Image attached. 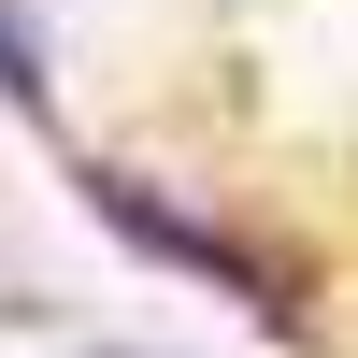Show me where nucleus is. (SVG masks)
Instances as JSON below:
<instances>
[{
    "mask_svg": "<svg viewBox=\"0 0 358 358\" xmlns=\"http://www.w3.org/2000/svg\"><path fill=\"white\" fill-rule=\"evenodd\" d=\"M86 201H101V215L129 229V258H172V273H201V287H229L244 315H287V273H273V258H244L229 229H201V215H172L158 187H129V172H86Z\"/></svg>",
    "mask_w": 358,
    "mask_h": 358,
    "instance_id": "nucleus-1",
    "label": "nucleus"
},
{
    "mask_svg": "<svg viewBox=\"0 0 358 358\" xmlns=\"http://www.w3.org/2000/svg\"><path fill=\"white\" fill-rule=\"evenodd\" d=\"M0 86H15V101H29V115H43V129H57V86H43V43H29V29H15V0H0Z\"/></svg>",
    "mask_w": 358,
    "mask_h": 358,
    "instance_id": "nucleus-2",
    "label": "nucleus"
}]
</instances>
